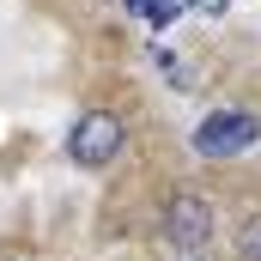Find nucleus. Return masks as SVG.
<instances>
[{
  "label": "nucleus",
  "instance_id": "2",
  "mask_svg": "<svg viewBox=\"0 0 261 261\" xmlns=\"http://www.w3.org/2000/svg\"><path fill=\"white\" fill-rule=\"evenodd\" d=\"M195 146L200 158H213V164H225V158H243L249 146H261V122L249 116V110H213L206 122L195 128Z\"/></svg>",
  "mask_w": 261,
  "mask_h": 261
},
{
  "label": "nucleus",
  "instance_id": "3",
  "mask_svg": "<svg viewBox=\"0 0 261 261\" xmlns=\"http://www.w3.org/2000/svg\"><path fill=\"white\" fill-rule=\"evenodd\" d=\"M164 243L182 249V255H195L200 243H213V206L200 195H189V189H176L164 200Z\"/></svg>",
  "mask_w": 261,
  "mask_h": 261
},
{
  "label": "nucleus",
  "instance_id": "4",
  "mask_svg": "<svg viewBox=\"0 0 261 261\" xmlns=\"http://www.w3.org/2000/svg\"><path fill=\"white\" fill-rule=\"evenodd\" d=\"M231 255H237V261H261V213H249V219L237 225V237H231Z\"/></svg>",
  "mask_w": 261,
  "mask_h": 261
},
{
  "label": "nucleus",
  "instance_id": "5",
  "mask_svg": "<svg viewBox=\"0 0 261 261\" xmlns=\"http://www.w3.org/2000/svg\"><path fill=\"white\" fill-rule=\"evenodd\" d=\"M140 18H146V24H158V31H170V24L182 18V0H146V6H140Z\"/></svg>",
  "mask_w": 261,
  "mask_h": 261
},
{
  "label": "nucleus",
  "instance_id": "6",
  "mask_svg": "<svg viewBox=\"0 0 261 261\" xmlns=\"http://www.w3.org/2000/svg\"><path fill=\"white\" fill-rule=\"evenodd\" d=\"M182 12H200V18H225L231 0H182Z\"/></svg>",
  "mask_w": 261,
  "mask_h": 261
},
{
  "label": "nucleus",
  "instance_id": "1",
  "mask_svg": "<svg viewBox=\"0 0 261 261\" xmlns=\"http://www.w3.org/2000/svg\"><path fill=\"white\" fill-rule=\"evenodd\" d=\"M128 146V122L116 110H85L73 128H67V164L79 170H110Z\"/></svg>",
  "mask_w": 261,
  "mask_h": 261
},
{
  "label": "nucleus",
  "instance_id": "7",
  "mask_svg": "<svg viewBox=\"0 0 261 261\" xmlns=\"http://www.w3.org/2000/svg\"><path fill=\"white\" fill-rule=\"evenodd\" d=\"M189 261H200V255H189Z\"/></svg>",
  "mask_w": 261,
  "mask_h": 261
}]
</instances>
